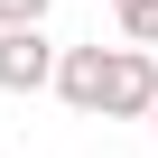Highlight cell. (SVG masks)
<instances>
[{"label":"cell","mask_w":158,"mask_h":158,"mask_svg":"<svg viewBox=\"0 0 158 158\" xmlns=\"http://www.w3.org/2000/svg\"><path fill=\"white\" fill-rule=\"evenodd\" d=\"M158 112V47H112L102 65V121H149Z\"/></svg>","instance_id":"cell-1"},{"label":"cell","mask_w":158,"mask_h":158,"mask_svg":"<svg viewBox=\"0 0 158 158\" xmlns=\"http://www.w3.org/2000/svg\"><path fill=\"white\" fill-rule=\"evenodd\" d=\"M56 56L47 28H0V93H56Z\"/></svg>","instance_id":"cell-2"},{"label":"cell","mask_w":158,"mask_h":158,"mask_svg":"<svg viewBox=\"0 0 158 158\" xmlns=\"http://www.w3.org/2000/svg\"><path fill=\"white\" fill-rule=\"evenodd\" d=\"M102 65H112V47H65L56 56V102L84 112V121H102Z\"/></svg>","instance_id":"cell-3"},{"label":"cell","mask_w":158,"mask_h":158,"mask_svg":"<svg viewBox=\"0 0 158 158\" xmlns=\"http://www.w3.org/2000/svg\"><path fill=\"white\" fill-rule=\"evenodd\" d=\"M112 28L130 47H158V0H112Z\"/></svg>","instance_id":"cell-4"},{"label":"cell","mask_w":158,"mask_h":158,"mask_svg":"<svg viewBox=\"0 0 158 158\" xmlns=\"http://www.w3.org/2000/svg\"><path fill=\"white\" fill-rule=\"evenodd\" d=\"M56 0H0V28H47Z\"/></svg>","instance_id":"cell-5"},{"label":"cell","mask_w":158,"mask_h":158,"mask_svg":"<svg viewBox=\"0 0 158 158\" xmlns=\"http://www.w3.org/2000/svg\"><path fill=\"white\" fill-rule=\"evenodd\" d=\"M149 130H158V112H149Z\"/></svg>","instance_id":"cell-6"}]
</instances>
